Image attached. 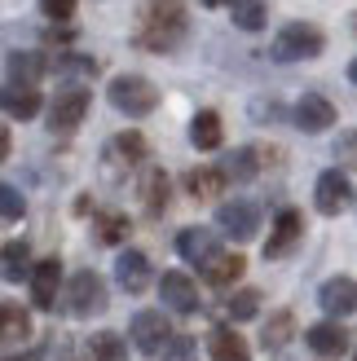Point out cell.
<instances>
[{"label": "cell", "mask_w": 357, "mask_h": 361, "mask_svg": "<svg viewBox=\"0 0 357 361\" xmlns=\"http://www.w3.org/2000/svg\"><path fill=\"white\" fill-rule=\"evenodd\" d=\"M186 40V0H146L137 13V44L168 53Z\"/></svg>", "instance_id": "cell-1"}, {"label": "cell", "mask_w": 357, "mask_h": 361, "mask_svg": "<svg viewBox=\"0 0 357 361\" xmlns=\"http://www.w3.org/2000/svg\"><path fill=\"white\" fill-rule=\"evenodd\" d=\"M106 97H111V106H115L119 115L141 119V115H150L155 106H159V88L146 75H115L111 88H106Z\"/></svg>", "instance_id": "cell-2"}, {"label": "cell", "mask_w": 357, "mask_h": 361, "mask_svg": "<svg viewBox=\"0 0 357 361\" xmlns=\"http://www.w3.org/2000/svg\"><path fill=\"white\" fill-rule=\"evenodd\" d=\"M322 49H327V35L313 23H287L274 35V58L278 62H309V58H322Z\"/></svg>", "instance_id": "cell-3"}, {"label": "cell", "mask_w": 357, "mask_h": 361, "mask_svg": "<svg viewBox=\"0 0 357 361\" xmlns=\"http://www.w3.org/2000/svg\"><path fill=\"white\" fill-rule=\"evenodd\" d=\"M66 313L71 317H93V313H102L106 304H111V295H106V282L93 274V269H80L75 278L66 282Z\"/></svg>", "instance_id": "cell-4"}, {"label": "cell", "mask_w": 357, "mask_h": 361, "mask_svg": "<svg viewBox=\"0 0 357 361\" xmlns=\"http://www.w3.org/2000/svg\"><path fill=\"white\" fill-rule=\"evenodd\" d=\"M217 229L234 243H252L260 233V207L252 198H229V203L217 207Z\"/></svg>", "instance_id": "cell-5"}, {"label": "cell", "mask_w": 357, "mask_h": 361, "mask_svg": "<svg viewBox=\"0 0 357 361\" xmlns=\"http://www.w3.org/2000/svg\"><path fill=\"white\" fill-rule=\"evenodd\" d=\"M128 335H133L137 353H146V357L168 353V348H172V339H176L172 326H168V317H164V313H155V309L137 313V317H133V326H128Z\"/></svg>", "instance_id": "cell-6"}, {"label": "cell", "mask_w": 357, "mask_h": 361, "mask_svg": "<svg viewBox=\"0 0 357 361\" xmlns=\"http://www.w3.org/2000/svg\"><path fill=\"white\" fill-rule=\"evenodd\" d=\"M88 88L84 84H66L58 97H53V106H49V128L53 133H71V128H80L84 123V115H88Z\"/></svg>", "instance_id": "cell-7"}, {"label": "cell", "mask_w": 357, "mask_h": 361, "mask_svg": "<svg viewBox=\"0 0 357 361\" xmlns=\"http://www.w3.org/2000/svg\"><path fill=\"white\" fill-rule=\"evenodd\" d=\"M313 203H317V212H322V216H340V212L353 203V185H349V176H344L340 168L322 172V176H317V190H313Z\"/></svg>", "instance_id": "cell-8"}, {"label": "cell", "mask_w": 357, "mask_h": 361, "mask_svg": "<svg viewBox=\"0 0 357 361\" xmlns=\"http://www.w3.org/2000/svg\"><path fill=\"white\" fill-rule=\"evenodd\" d=\"M159 295H164V304L172 313H194V309H199V286H194V278L181 274V269H168V274H164Z\"/></svg>", "instance_id": "cell-9"}, {"label": "cell", "mask_w": 357, "mask_h": 361, "mask_svg": "<svg viewBox=\"0 0 357 361\" xmlns=\"http://www.w3.org/2000/svg\"><path fill=\"white\" fill-rule=\"evenodd\" d=\"M176 251H181V260H190V264H212L221 256L217 251V233L212 229H203V225H190V229H181L176 233Z\"/></svg>", "instance_id": "cell-10"}, {"label": "cell", "mask_w": 357, "mask_h": 361, "mask_svg": "<svg viewBox=\"0 0 357 361\" xmlns=\"http://www.w3.org/2000/svg\"><path fill=\"white\" fill-rule=\"evenodd\" d=\"M296 128H305V133H327V128H335V106L322 93H305V97L296 102Z\"/></svg>", "instance_id": "cell-11"}, {"label": "cell", "mask_w": 357, "mask_h": 361, "mask_svg": "<svg viewBox=\"0 0 357 361\" xmlns=\"http://www.w3.org/2000/svg\"><path fill=\"white\" fill-rule=\"evenodd\" d=\"M58 282H62L58 256H49V260L35 264V274H31V304H35V309H58Z\"/></svg>", "instance_id": "cell-12"}, {"label": "cell", "mask_w": 357, "mask_h": 361, "mask_svg": "<svg viewBox=\"0 0 357 361\" xmlns=\"http://www.w3.org/2000/svg\"><path fill=\"white\" fill-rule=\"evenodd\" d=\"M106 172L111 176H119V168H141L146 164V137L141 133H119L115 141H111V150H106Z\"/></svg>", "instance_id": "cell-13"}, {"label": "cell", "mask_w": 357, "mask_h": 361, "mask_svg": "<svg viewBox=\"0 0 357 361\" xmlns=\"http://www.w3.org/2000/svg\"><path fill=\"white\" fill-rule=\"evenodd\" d=\"M115 282H119L128 295H141V291L150 286V260L141 256V251H119V260H115Z\"/></svg>", "instance_id": "cell-14"}, {"label": "cell", "mask_w": 357, "mask_h": 361, "mask_svg": "<svg viewBox=\"0 0 357 361\" xmlns=\"http://www.w3.org/2000/svg\"><path fill=\"white\" fill-rule=\"evenodd\" d=\"M317 304H322L331 317H349L357 309V282L353 278H327L322 291H317Z\"/></svg>", "instance_id": "cell-15"}, {"label": "cell", "mask_w": 357, "mask_h": 361, "mask_svg": "<svg viewBox=\"0 0 357 361\" xmlns=\"http://www.w3.org/2000/svg\"><path fill=\"white\" fill-rule=\"evenodd\" d=\"M137 194H141V207H146V216L168 212V176H164V168H150V164L141 168Z\"/></svg>", "instance_id": "cell-16"}, {"label": "cell", "mask_w": 357, "mask_h": 361, "mask_svg": "<svg viewBox=\"0 0 357 361\" xmlns=\"http://www.w3.org/2000/svg\"><path fill=\"white\" fill-rule=\"evenodd\" d=\"M305 344H309L317 357H340V353L349 348V335H344L340 322H317V326L305 331Z\"/></svg>", "instance_id": "cell-17"}, {"label": "cell", "mask_w": 357, "mask_h": 361, "mask_svg": "<svg viewBox=\"0 0 357 361\" xmlns=\"http://www.w3.org/2000/svg\"><path fill=\"white\" fill-rule=\"evenodd\" d=\"M305 233V221H300V212H278V221H274V238L265 243V256H287V251L296 247V238Z\"/></svg>", "instance_id": "cell-18"}, {"label": "cell", "mask_w": 357, "mask_h": 361, "mask_svg": "<svg viewBox=\"0 0 357 361\" xmlns=\"http://www.w3.org/2000/svg\"><path fill=\"white\" fill-rule=\"evenodd\" d=\"M207 353H212V361H252L247 339L238 331H229V326H217L207 335Z\"/></svg>", "instance_id": "cell-19"}, {"label": "cell", "mask_w": 357, "mask_h": 361, "mask_svg": "<svg viewBox=\"0 0 357 361\" xmlns=\"http://www.w3.org/2000/svg\"><path fill=\"white\" fill-rule=\"evenodd\" d=\"M40 111V88L35 84H5V115L9 119H31Z\"/></svg>", "instance_id": "cell-20"}, {"label": "cell", "mask_w": 357, "mask_h": 361, "mask_svg": "<svg viewBox=\"0 0 357 361\" xmlns=\"http://www.w3.org/2000/svg\"><path fill=\"white\" fill-rule=\"evenodd\" d=\"M31 335V317H27V309L23 304H0V339H5L9 348H18L23 344V339Z\"/></svg>", "instance_id": "cell-21"}, {"label": "cell", "mask_w": 357, "mask_h": 361, "mask_svg": "<svg viewBox=\"0 0 357 361\" xmlns=\"http://www.w3.org/2000/svg\"><path fill=\"white\" fill-rule=\"evenodd\" d=\"M243 269H247V260L238 256V251H221L212 264H203V282L207 286H229V282L243 278Z\"/></svg>", "instance_id": "cell-22"}, {"label": "cell", "mask_w": 357, "mask_h": 361, "mask_svg": "<svg viewBox=\"0 0 357 361\" xmlns=\"http://www.w3.org/2000/svg\"><path fill=\"white\" fill-rule=\"evenodd\" d=\"M84 361H128V348L115 331H97L84 339Z\"/></svg>", "instance_id": "cell-23"}, {"label": "cell", "mask_w": 357, "mask_h": 361, "mask_svg": "<svg viewBox=\"0 0 357 361\" xmlns=\"http://www.w3.org/2000/svg\"><path fill=\"white\" fill-rule=\"evenodd\" d=\"M221 190H225L221 168H190L186 172V194L190 198H221Z\"/></svg>", "instance_id": "cell-24"}, {"label": "cell", "mask_w": 357, "mask_h": 361, "mask_svg": "<svg viewBox=\"0 0 357 361\" xmlns=\"http://www.w3.org/2000/svg\"><path fill=\"white\" fill-rule=\"evenodd\" d=\"M190 141H194V150H217L221 146V115L217 111H199L190 119Z\"/></svg>", "instance_id": "cell-25"}, {"label": "cell", "mask_w": 357, "mask_h": 361, "mask_svg": "<svg viewBox=\"0 0 357 361\" xmlns=\"http://www.w3.org/2000/svg\"><path fill=\"white\" fill-rule=\"evenodd\" d=\"M256 159H260V150H256V146H238V150H234V154H229L225 164H221L225 180H234V185H243V180H252V176L260 172V164H256Z\"/></svg>", "instance_id": "cell-26"}, {"label": "cell", "mask_w": 357, "mask_h": 361, "mask_svg": "<svg viewBox=\"0 0 357 361\" xmlns=\"http://www.w3.org/2000/svg\"><path fill=\"white\" fill-rule=\"evenodd\" d=\"M49 71L40 53H9V84H35Z\"/></svg>", "instance_id": "cell-27"}, {"label": "cell", "mask_w": 357, "mask_h": 361, "mask_svg": "<svg viewBox=\"0 0 357 361\" xmlns=\"http://www.w3.org/2000/svg\"><path fill=\"white\" fill-rule=\"evenodd\" d=\"M31 274H35V264H31V251H27V243H5V282H31Z\"/></svg>", "instance_id": "cell-28"}, {"label": "cell", "mask_w": 357, "mask_h": 361, "mask_svg": "<svg viewBox=\"0 0 357 361\" xmlns=\"http://www.w3.org/2000/svg\"><path fill=\"white\" fill-rule=\"evenodd\" d=\"M93 233H97V243L115 247V243L128 238V216H123V212H102L97 221H93Z\"/></svg>", "instance_id": "cell-29"}, {"label": "cell", "mask_w": 357, "mask_h": 361, "mask_svg": "<svg viewBox=\"0 0 357 361\" xmlns=\"http://www.w3.org/2000/svg\"><path fill=\"white\" fill-rule=\"evenodd\" d=\"M229 18L238 31H260L265 27V0H229Z\"/></svg>", "instance_id": "cell-30"}, {"label": "cell", "mask_w": 357, "mask_h": 361, "mask_svg": "<svg viewBox=\"0 0 357 361\" xmlns=\"http://www.w3.org/2000/svg\"><path fill=\"white\" fill-rule=\"evenodd\" d=\"M225 313L234 317V322H252L260 313V291H252V286H243V291H234L225 300Z\"/></svg>", "instance_id": "cell-31"}, {"label": "cell", "mask_w": 357, "mask_h": 361, "mask_svg": "<svg viewBox=\"0 0 357 361\" xmlns=\"http://www.w3.org/2000/svg\"><path fill=\"white\" fill-rule=\"evenodd\" d=\"M291 331H296V317L291 313H274L270 322H265V348H282V344H287V339H291Z\"/></svg>", "instance_id": "cell-32"}, {"label": "cell", "mask_w": 357, "mask_h": 361, "mask_svg": "<svg viewBox=\"0 0 357 361\" xmlns=\"http://www.w3.org/2000/svg\"><path fill=\"white\" fill-rule=\"evenodd\" d=\"M49 71H58V75H97V62L80 58V53H58V62H49Z\"/></svg>", "instance_id": "cell-33"}, {"label": "cell", "mask_w": 357, "mask_h": 361, "mask_svg": "<svg viewBox=\"0 0 357 361\" xmlns=\"http://www.w3.org/2000/svg\"><path fill=\"white\" fill-rule=\"evenodd\" d=\"M0 212H5V225H13L18 216L27 212V207H23V194H18L13 185H0Z\"/></svg>", "instance_id": "cell-34"}, {"label": "cell", "mask_w": 357, "mask_h": 361, "mask_svg": "<svg viewBox=\"0 0 357 361\" xmlns=\"http://www.w3.org/2000/svg\"><path fill=\"white\" fill-rule=\"evenodd\" d=\"M335 159H340L344 168H353V172H357V128L340 133V141H335Z\"/></svg>", "instance_id": "cell-35"}, {"label": "cell", "mask_w": 357, "mask_h": 361, "mask_svg": "<svg viewBox=\"0 0 357 361\" xmlns=\"http://www.w3.org/2000/svg\"><path fill=\"white\" fill-rule=\"evenodd\" d=\"M164 361H199V344H194L190 335H176L172 348L164 353Z\"/></svg>", "instance_id": "cell-36"}, {"label": "cell", "mask_w": 357, "mask_h": 361, "mask_svg": "<svg viewBox=\"0 0 357 361\" xmlns=\"http://www.w3.org/2000/svg\"><path fill=\"white\" fill-rule=\"evenodd\" d=\"M40 13L49 23H66V18H75V0H40Z\"/></svg>", "instance_id": "cell-37"}, {"label": "cell", "mask_w": 357, "mask_h": 361, "mask_svg": "<svg viewBox=\"0 0 357 361\" xmlns=\"http://www.w3.org/2000/svg\"><path fill=\"white\" fill-rule=\"evenodd\" d=\"M9 361H44L40 353H23V357H9Z\"/></svg>", "instance_id": "cell-38"}, {"label": "cell", "mask_w": 357, "mask_h": 361, "mask_svg": "<svg viewBox=\"0 0 357 361\" xmlns=\"http://www.w3.org/2000/svg\"><path fill=\"white\" fill-rule=\"evenodd\" d=\"M221 5H229V0H203V9H221Z\"/></svg>", "instance_id": "cell-39"}, {"label": "cell", "mask_w": 357, "mask_h": 361, "mask_svg": "<svg viewBox=\"0 0 357 361\" xmlns=\"http://www.w3.org/2000/svg\"><path fill=\"white\" fill-rule=\"evenodd\" d=\"M349 80H353V84H357V58H353V62H349Z\"/></svg>", "instance_id": "cell-40"}, {"label": "cell", "mask_w": 357, "mask_h": 361, "mask_svg": "<svg viewBox=\"0 0 357 361\" xmlns=\"http://www.w3.org/2000/svg\"><path fill=\"white\" fill-rule=\"evenodd\" d=\"M353 27H357V13H353Z\"/></svg>", "instance_id": "cell-41"}]
</instances>
